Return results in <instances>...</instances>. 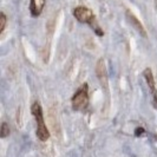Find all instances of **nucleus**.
Returning <instances> with one entry per match:
<instances>
[{
	"mask_svg": "<svg viewBox=\"0 0 157 157\" xmlns=\"http://www.w3.org/2000/svg\"><path fill=\"white\" fill-rule=\"evenodd\" d=\"M125 16H126V20L129 21V23L131 24V26L134 27L136 31L138 32L140 34H141L142 37H144V38H147V31H145V29H144V26L142 25V23L136 18V16H135L134 13H131L129 10L125 12Z\"/></svg>",
	"mask_w": 157,
	"mask_h": 157,
	"instance_id": "nucleus-5",
	"label": "nucleus"
},
{
	"mask_svg": "<svg viewBox=\"0 0 157 157\" xmlns=\"http://www.w3.org/2000/svg\"><path fill=\"white\" fill-rule=\"evenodd\" d=\"M32 115L36 118V123H37V131L36 135L41 142H45L50 138V132L47 130L46 124L44 122V116H43V109L41 105L38 102L33 103L31 106Z\"/></svg>",
	"mask_w": 157,
	"mask_h": 157,
	"instance_id": "nucleus-1",
	"label": "nucleus"
},
{
	"mask_svg": "<svg viewBox=\"0 0 157 157\" xmlns=\"http://www.w3.org/2000/svg\"><path fill=\"white\" fill-rule=\"evenodd\" d=\"M156 8H157V0H156Z\"/></svg>",
	"mask_w": 157,
	"mask_h": 157,
	"instance_id": "nucleus-13",
	"label": "nucleus"
},
{
	"mask_svg": "<svg viewBox=\"0 0 157 157\" xmlns=\"http://www.w3.org/2000/svg\"><path fill=\"white\" fill-rule=\"evenodd\" d=\"M10 126H8V124L7 123H2L1 124V129H0V137L1 138H5V137H7L8 135H10Z\"/></svg>",
	"mask_w": 157,
	"mask_h": 157,
	"instance_id": "nucleus-8",
	"label": "nucleus"
},
{
	"mask_svg": "<svg viewBox=\"0 0 157 157\" xmlns=\"http://www.w3.org/2000/svg\"><path fill=\"white\" fill-rule=\"evenodd\" d=\"M155 137H156V141H157V134H156V135H155Z\"/></svg>",
	"mask_w": 157,
	"mask_h": 157,
	"instance_id": "nucleus-12",
	"label": "nucleus"
},
{
	"mask_svg": "<svg viewBox=\"0 0 157 157\" xmlns=\"http://www.w3.org/2000/svg\"><path fill=\"white\" fill-rule=\"evenodd\" d=\"M73 16H75V18L78 20L79 23L89 24L99 37H102L103 34H104L102 30L96 25L94 14L92 13L91 10H89L87 7H84V6H78V7H76L73 10Z\"/></svg>",
	"mask_w": 157,
	"mask_h": 157,
	"instance_id": "nucleus-2",
	"label": "nucleus"
},
{
	"mask_svg": "<svg viewBox=\"0 0 157 157\" xmlns=\"http://www.w3.org/2000/svg\"><path fill=\"white\" fill-rule=\"evenodd\" d=\"M143 76H144V78L147 80V84L149 85V89L150 91H151V94H157V89L155 86V79H154V75H152V71L151 69L149 67H147L144 72H143Z\"/></svg>",
	"mask_w": 157,
	"mask_h": 157,
	"instance_id": "nucleus-7",
	"label": "nucleus"
},
{
	"mask_svg": "<svg viewBox=\"0 0 157 157\" xmlns=\"http://www.w3.org/2000/svg\"><path fill=\"white\" fill-rule=\"evenodd\" d=\"M46 0H31L30 2V12L32 17H39L43 12Z\"/></svg>",
	"mask_w": 157,
	"mask_h": 157,
	"instance_id": "nucleus-6",
	"label": "nucleus"
},
{
	"mask_svg": "<svg viewBox=\"0 0 157 157\" xmlns=\"http://www.w3.org/2000/svg\"><path fill=\"white\" fill-rule=\"evenodd\" d=\"M144 132H145V130H144L143 128H137V129H136V132H135V135H136V136H140V135H143Z\"/></svg>",
	"mask_w": 157,
	"mask_h": 157,
	"instance_id": "nucleus-11",
	"label": "nucleus"
},
{
	"mask_svg": "<svg viewBox=\"0 0 157 157\" xmlns=\"http://www.w3.org/2000/svg\"><path fill=\"white\" fill-rule=\"evenodd\" d=\"M96 76L98 77L103 86H105V89H108V72H106L105 60L103 58H101L96 64Z\"/></svg>",
	"mask_w": 157,
	"mask_h": 157,
	"instance_id": "nucleus-4",
	"label": "nucleus"
},
{
	"mask_svg": "<svg viewBox=\"0 0 157 157\" xmlns=\"http://www.w3.org/2000/svg\"><path fill=\"white\" fill-rule=\"evenodd\" d=\"M5 26H6V16L5 13H0V33H2L5 30Z\"/></svg>",
	"mask_w": 157,
	"mask_h": 157,
	"instance_id": "nucleus-9",
	"label": "nucleus"
},
{
	"mask_svg": "<svg viewBox=\"0 0 157 157\" xmlns=\"http://www.w3.org/2000/svg\"><path fill=\"white\" fill-rule=\"evenodd\" d=\"M87 105H89V85L84 83L72 97V109L80 111L86 109Z\"/></svg>",
	"mask_w": 157,
	"mask_h": 157,
	"instance_id": "nucleus-3",
	"label": "nucleus"
},
{
	"mask_svg": "<svg viewBox=\"0 0 157 157\" xmlns=\"http://www.w3.org/2000/svg\"><path fill=\"white\" fill-rule=\"evenodd\" d=\"M151 103H152V106L155 109H157V94H152V101H151Z\"/></svg>",
	"mask_w": 157,
	"mask_h": 157,
	"instance_id": "nucleus-10",
	"label": "nucleus"
}]
</instances>
